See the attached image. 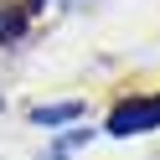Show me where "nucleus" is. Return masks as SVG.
I'll list each match as a JSON object with an SVG mask.
<instances>
[{
    "label": "nucleus",
    "instance_id": "nucleus-2",
    "mask_svg": "<svg viewBox=\"0 0 160 160\" xmlns=\"http://www.w3.org/2000/svg\"><path fill=\"white\" fill-rule=\"evenodd\" d=\"M78 114H83V103H52V108H36V124H47V129H52V124H72V119Z\"/></svg>",
    "mask_w": 160,
    "mask_h": 160
},
{
    "label": "nucleus",
    "instance_id": "nucleus-1",
    "mask_svg": "<svg viewBox=\"0 0 160 160\" xmlns=\"http://www.w3.org/2000/svg\"><path fill=\"white\" fill-rule=\"evenodd\" d=\"M160 124V93L155 98H129V103H119L114 114H108V134H145V129Z\"/></svg>",
    "mask_w": 160,
    "mask_h": 160
}]
</instances>
